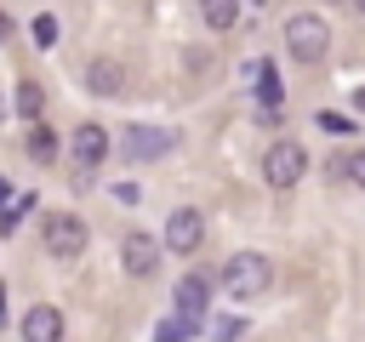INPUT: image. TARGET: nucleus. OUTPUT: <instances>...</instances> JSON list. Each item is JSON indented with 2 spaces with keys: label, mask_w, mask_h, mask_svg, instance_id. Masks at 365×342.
Here are the masks:
<instances>
[{
  "label": "nucleus",
  "mask_w": 365,
  "mask_h": 342,
  "mask_svg": "<svg viewBox=\"0 0 365 342\" xmlns=\"http://www.w3.org/2000/svg\"><path fill=\"white\" fill-rule=\"evenodd\" d=\"M200 17H205V28H234L240 23V0H200Z\"/></svg>",
  "instance_id": "f8f14e48"
},
{
  "label": "nucleus",
  "mask_w": 365,
  "mask_h": 342,
  "mask_svg": "<svg viewBox=\"0 0 365 342\" xmlns=\"http://www.w3.org/2000/svg\"><path fill=\"white\" fill-rule=\"evenodd\" d=\"M40 239H46V251L51 256H80L86 251V222L80 217H68V211H46V222H40Z\"/></svg>",
  "instance_id": "7ed1b4c3"
},
{
  "label": "nucleus",
  "mask_w": 365,
  "mask_h": 342,
  "mask_svg": "<svg viewBox=\"0 0 365 342\" xmlns=\"http://www.w3.org/2000/svg\"><path fill=\"white\" fill-rule=\"evenodd\" d=\"M120 262H125V274H131V279L160 274V239H154V234H143V228H137V234H125V239H120Z\"/></svg>",
  "instance_id": "39448f33"
},
{
  "label": "nucleus",
  "mask_w": 365,
  "mask_h": 342,
  "mask_svg": "<svg viewBox=\"0 0 365 342\" xmlns=\"http://www.w3.org/2000/svg\"><path fill=\"white\" fill-rule=\"evenodd\" d=\"M29 160H40V165H51V160H57V131H51V125H40V120H34V131H29Z\"/></svg>",
  "instance_id": "ddd939ff"
},
{
  "label": "nucleus",
  "mask_w": 365,
  "mask_h": 342,
  "mask_svg": "<svg viewBox=\"0 0 365 342\" xmlns=\"http://www.w3.org/2000/svg\"><path fill=\"white\" fill-rule=\"evenodd\" d=\"M23 342H63V308L34 302V308L23 314Z\"/></svg>",
  "instance_id": "6e6552de"
},
{
  "label": "nucleus",
  "mask_w": 365,
  "mask_h": 342,
  "mask_svg": "<svg viewBox=\"0 0 365 342\" xmlns=\"http://www.w3.org/2000/svg\"><path fill=\"white\" fill-rule=\"evenodd\" d=\"M354 103H359V114H365V86H359V91H354Z\"/></svg>",
  "instance_id": "412c9836"
},
{
  "label": "nucleus",
  "mask_w": 365,
  "mask_h": 342,
  "mask_svg": "<svg viewBox=\"0 0 365 342\" xmlns=\"http://www.w3.org/2000/svg\"><path fill=\"white\" fill-rule=\"evenodd\" d=\"M23 211H29V194H17V188H11V194H6V211H0V228H11Z\"/></svg>",
  "instance_id": "a211bd4d"
},
{
  "label": "nucleus",
  "mask_w": 365,
  "mask_h": 342,
  "mask_svg": "<svg viewBox=\"0 0 365 342\" xmlns=\"http://www.w3.org/2000/svg\"><path fill=\"white\" fill-rule=\"evenodd\" d=\"M86 86H91L97 97H120V91H125V63H120V57H91V63H86Z\"/></svg>",
  "instance_id": "1a4fd4ad"
},
{
  "label": "nucleus",
  "mask_w": 365,
  "mask_h": 342,
  "mask_svg": "<svg viewBox=\"0 0 365 342\" xmlns=\"http://www.w3.org/2000/svg\"><path fill=\"white\" fill-rule=\"evenodd\" d=\"M354 6H359V11H365V0H354Z\"/></svg>",
  "instance_id": "5701e85b"
},
{
  "label": "nucleus",
  "mask_w": 365,
  "mask_h": 342,
  "mask_svg": "<svg viewBox=\"0 0 365 342\" xmlns=\"http://www.w3.org/2000/svg\"><path fill=\"white\" fill-rule=\"evenodd\" d=\"M205 302H211V279H205V274H188V279L177 285V314L205 319Z\"/></svg>",
  "instance_id": "9b49d317"
},
{
  "label": "nucleus",
  "mask_w": 365,
  "mask_h": 342,
  "mask_svg": "<svg viewBox=\"0 0 365 342\" xmlns=\"http://www.w3.org/2000/svg\"><path fill=\"white\" fill-rule=\"evenodd\" d=\"M194 325H200V319H188V314H171V319L154 331V342H188V336H194Z\"/></svg>",
  "instance_id": "4468645a"
},
{
  "label": "nucleus",
  "mask_w": 365,
  "mask_h": 342,
  "mask_svg": "<svg viewBox=\"0 0 365 342\" xmlns=\"http://www.w3.org/2000/svg\"><path fill=\"white\" fill-rule=\"evenodd\" d=\"M0 120H6V103H0Z\"/></svg>",
  "instance_id": "4be33fe9"
},
{
  "label": "nucleus",
  "mask_w": 365,
  "mask_h": 342,
  "mask_svg": "<svg viewBox=\"0 0 365 342\" xmlns=\"http://www.w3.org/2000/svg\"><path fill=\"white\" fill-rule=\"evenodd\" d=\"M285 51H291L297 63H319V57L331 51V28H325V17L297 11V17L285 23Z\"/></svg>",
  "instance_id": "f03ea898"
},
{
  "label": "nucleus",
  "mask_w": 365,
  "mask_h": 342,
  "mask_svg": "<svg viewBox=\"0 0 365 342\" xmlns=\"http://www.w3.org/2000/svg\"><path fill=\"white\" fill-rule=\"evenodd\" d=\"M40 108H46L40 86H34V80H23V86H17V114H23V120H40Z\"/></svg>",
  "instance_id": "2eb2a0df"
},
{
  "label": "nucleus",
  "mask_w": 365,
  "mask_h": 342,
  "mask_svg": "<svg viewBox=\"0 0 365 342\" xmlns=\"http://www.w3.org/2000/svg\"><path fill=\"white\" fill-rule=\"evenodd\" d=\"M34 40H40V46H51V40H57V17H46V11H40V17H34Z\"/></svg>",
  "instance_id": "6ab92c4d"
},
{
  "label": "nucleus",
  "mask_w": 365,
  "mask_h": 342,
  "mask_svg": "<svg viewBox=\"0 0 365 342\" xmlns=\"http://www.w3.org/2000/svg\"><path fill=\"white\" fill-rule=\"evenodd\" d=\"M6 34H11V17H6V11H0V40H6Z\"/></svg>",
  "instance_id": "aec40b11"
},
{
  "label": "nucleus",
  "mask_w": 365,
  "mask_h": 342,
  "mask_svg": "<svg viewBox=\"0 0 365 342\" xmlns=\"http://www.w3.org/2000/svg\"><path fill=\"white\" fill-rule=\"evenodd\" d=\"M222 285H228L234 296H262V291L274 285V262H268L262 251H234V256L222 262Z\"/></svg>",
  "instance_id": "f257e3e1"
},
{
  "label": "nucleus",
  "mask_w": 365,
  "mask_h": 342,
  "mask_svg": "<svg viewBox=\"0 0 365 342\" xmlns=\"http://www.w3.org/2000/svg\"><path fill=\"white\" fill-rule=\"evenodd\" d=\"M257 97H262V108H268V114L279 108V80H274V68H257Z\"/></svg>",
  "instance_id": "f3484780"
},
{
  "label": "nucleus",
  "mask_w": 365,
  "mask_h": 342,
  "mask_svg": "<svg viewBox=\"0 0 365 342\" xmlns=\"http://www.w3.org/2000/svg\"><path fill=\"white\" fill-rule=\"evenodd\" d=\"M302 171H308V154H302L297 142H274V148L262 154V177H268L274 188H297Z\"/></svg>",
  "instance_id": "20e7f679"
},
{
  "label": "nucleus",
  "mask_w": 365,
  "mask_h": 342,
  "mask_svg": "<svg viewBox=\"0 0 365 342\" xmlns=\"http://www.w3.org/2000/svg\"><path fill=\"white\" fill-rule=\"evenodd\" d=\"M68 148H74V160H80V171H97V165L108 160V131L86 120V125L74 131V142H68Z\"/></svg>",
  "instance_id": "9d476101"
},
{
  "label": "nucleus",
  "mask_w": 365,
  "mask_h": 342,
  "mask_svg": "<svg viewBox=\"0 0 365 342\" xmlns=\"http://www.w3.org/2000/svg\"><path fill=\"white\" fill-rule=\"evenodd\" d=\"M200 239H205V217H200L194 205H177L171 222H165V245H171L177 256H188V251H200Z\"/></svg>",
  "instance_id": "423d86ee"
},
{
  "label": "nucleus",
  "mask_w": 365,
  "mask_h": 342,
  "mask_svg": "<svg viewBox=\"0 0 365 342\" xmlns=\"http://www.w3.org/2000/svg\"><path fill=\"white\" fill-rule=\"evenodd\" d=\"M171 148H177L171 131H160V125H125V154H131V160H160V154H171Z\"/></svg>",
  "instance_id": "0eeeda50"
},
{
  "label": "nucleus",
  "mask_w": 365,
  "mask_h": 342,
  "mask_svg": "<svg viewBox=\"0 0 365 342\" xmlns=\"http://www.w3.org/2000/svg\"><path fill=\"white\" fill-rule=\"evenodd\" d=\"M336 177H348V182H359V188H365V148L336 154Z\"/></svg>",
  "instance_id": "dca6fc26"
}]
</instances>
